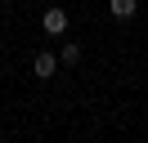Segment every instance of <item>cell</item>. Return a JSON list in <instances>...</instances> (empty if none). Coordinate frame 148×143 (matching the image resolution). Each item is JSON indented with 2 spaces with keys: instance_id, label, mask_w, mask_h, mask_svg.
<instances>
[{
  "instance_id": "1",
  "label": "cell",
  "mask_w": 148,
  "mask_h": 143,
  "mask_svg": "<svg viewBox=\"0 0 148 143\" xmlns=\"http://www.w3.org/2000/svg\"><path fill=\"white\" fill-rule=\"evenodd\" d=\"M40 27H45V36H67V9L49 5L45 14H40Z\"/></svg>"
},
{
  "instance_id": "2",
  "label": "cell",
  "mask_w": 148,
  "mask_h": 143,
  "mask_svg": "<svg viewBox=\"0 0 148 143\" xmlns=\"http://www.w3.org/2000/svg\"><path fill=\"white\" fill-rule=\"evenodd\" d=\"M54 72H58V54H36L32 58V76L36 80H54Z\"/></svg>"
},
{
  "instance_id": "5",
  "label": "cell",
  "mask_w": 148,
  "mask_h": 143,
  "mask_svg": "<svg viewBox=\"0 0 148 143\" xmlns=\"http://www.w3.org/2000/svg\"><path fill=\"white\" fill-rule=\"evenodd\" d=\"M0 5H9V0H0Z\"/></svg>"
},
{
  "instance_id": "4",
  "label": "cell",
  "mask_w": 148,
  "mask_h": 143,
  "mask_svg": "<svg viewBox=\"0 0 148 143\" xmlns=\"http://www.w3.org/2000/svg\"><path fill=\"white\" fill-rule=\"evenodd\" d=\"M81 63V45L76 40H63V49H58V67H76Z\"/></svg>"
},
{
  "instance_id": "3",
  "label": "cell",
  "mask_w": 148,
  "mask_h": 143,
  "mask_svg": "<svg viewBox=\"0 0 148 143\" xmlns=\"http://www.w3.org/2000/svg\"><path fill=\"white\" fill-rule=\"evenodd\" d=\"M108 14L117 18V22H126V18L139 14V0H108Z\"/></svg>"
}]
</instances>
